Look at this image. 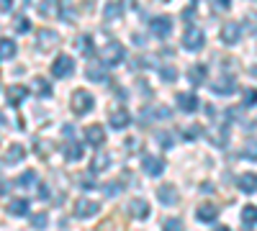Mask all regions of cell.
<instances>
[{
  "label": "cell",
  "instance_id": "1",
  "mask_svg": "<svg viewBox=\"0 0 257 231\" xmlns=\"http://www.w3.org/2000/svg\"><path fill=\"white\" fill-rule=\"evenodd\" d=\"M123 59H126V49H123L121 41H108V44L103 47V52H100V62L105 67H116V65H121Z\"/></svg>",
  "mask_w": 257,
  "mask_h": 231
},
{
  "label": "cell",
  "instance_id": "2",
  "mask_svg": "<svg viewBox=\"0 0 257 231\" xmlns=\"http://www.w3.org/2000/svg\"><path fill=\"white\" fill-rule=\"evenodd\" d=\"M70 106H72V111H75L77 116H82V113H90V111H93L95 100H93V95H90L88 90H75Z\"/></svg>",
  "mask_w": 257,
  "mask_h": 231
},
{
  "label": "cell",
  "instance_id": "3",
  "mask_svg": "<svg viewBox=\"0 0 257 231\" xmlns=\"http://www.w3.org/2000/svg\"><path fill=\"white\" fill-rule=\"evenodd\" d=\"M149 34L157 36V39H167L173 34V18L170 16H155L149 21Z\"/></svg>",
  "mask_w": 257,
  "mask_h": 231
},
{
  "label": "cell",
  "instance_id": "4",
  "mask_svg": "<svg viewBox=\"0 0 257 231\" xmlns=\"http://www.w3.org/2000/svg\"><path fill=\"white\" fill-rule=\"evenodd\" d=\"M72 72H75V59L70 54H59L54 59V65H52V75L57 80H64V77H70Z\"/></svg>",
  "mask_w": 257,
  "mask_h": 231
},
{
  "label": "cell",
  "instance_id": "5",
  "mask_svg": "<svg viewBox=\"0 0 257 231\" xmlns=\"http://www.w3.org/2000/svg\"><path fill=\"white\" fill-rule=\"evenodd\" d=\"M203 44H206V34H203L201 29H188V31L183 34V47H185L188 52H198Z\"/></svg>",
  "mask_w": 257,
  "mask_h": 231
},
{
  "label": "cell",
  "instance_id": "6",
  "mask_svg": "<svg viewBox=\"0 0 257 231\" xmlns=\"http://www.w3.org/2000/svg\"><path fill=\"white\" fill-rule=\"evenodd\" d=\"M149 213H152V208H149V203L144 198H132V200H128V216H132V218L144 221Z\"/></svg>",
  "mask_w": 257,
  "mask_h": 231
},
{
  "label": "cell",
  "instance_id": "7",
  "mask_svg": "<svg viewBox=\"0 0 257 231\" xmlns=\"http://www.w3.org/2000/svg\"><path fill=\"white\" fill-rule=\"evenodd\" d=\"M142 167L149 177H160L165 172V162L160 157H152V154H142Z\"/></svg>",
  "mask_w": 257,
  "mask_h": 231
},
{
  "label": "cell",
  "instance_id": "8",
  "mask_svg": "<svg viewBox=\"0 0 257 231\" xmlns=\"http://www.w3.org/2000/svg\"><path fill=\"white\" fill-rule=\"evenodd\" d=\"M234 88H237V80H234L231 75H221L219 80L211 82V90L216 93V95H231Z\"/></svg>",
  "mask_w": 257,
  "mask_h": 231
},
{
  "label": "cell",
  "instance_id": "9",
  "mask_svg": "<svg viewBox=\"0 0 257 231\" xmlns=\"http://www.w3.org/2000/svg\"><path fill=\"white\" fill-rule=\"evenodd\" d=\"M98 211H100V203H95V200L80 198V200L75 203V216H77V218H90V216H95Z\"/></svg>",
  "mask_w": 257,
  "mask_h": 231
},
{
  "label": "cell",
  "instance_id": "10",
  "mask_svg": "<svg viewBox=\"0 0 257 231\" xmlns=\"http://www.w3.org/2000/svg\"><path fill=\"white\" fill-rule=\"evenodd\" d=\"M57 44H59V34H57V31H52V29L39 31V36H36V47H39L41 52H49V49H54Z\"/></svg>",
  "mask_w": 257,
  "mask_h": 231
},
{
  "label": "cell",
  "instance_id": "11",
  "mask_svg": "<svg viewBox=\"0 0 257 231\" xmlns=\"http://www.w3.org/2000/svg\"><path fill=\"white\" fill-rule=\"evenodd\" d=\"M242 29H239V24H234V21H229V24L221 29V41L226 47H234V44H239V39H242V34H239Z\"/></svg>",
  "mask_w": 257,
  "mask_h": 231
},
{
  "label": "cell",
  "instance_id": "12",
  "mask_svg": "<svg viewBox=\"0 0 257 231\" xmlns=\"http://www.w3.org/2000/svg\"><path fill=\"white\" fill-rule=\"evenodd\" d=\"M157 195H160V203L162 205H175L178 203V187L175 185H160L157 187Z\"/></svg>",
  "mask_w": 257,
  "mask_h": 231
},
{
  "label": "cell",
  "instance_id": "13",
  "mask_svg": "<svg viewBox=\"0 0 257 231\" xmlns=\"http://www.w3.org/2000/svg\"><path fill=\"white\" fill-rule=\"evenodd\" d=\"M196 216H198L201 223H213V221H216V216H219V208L213 205V203H201Z\"/></svg>",
  "mask_w": 257,
  "mask_h": 231
},
{
  "label": "cell",
  "instance_id": "14",
  "mask_svg": "<svg viewBox=\"0 0 257 231\" xmlns=\"http://www.w3.org/2000/svg\"><path fill=\"white\" fill-rule=\"evenodd\" d=\"M85 139H88V144H93V146H100V144L105 141V131H103V126H100V123L88 126V129H85Z\"/></svg>",
  "mask_w": 257,
  "mask_h": 231
},
{
  "label": "cell",
  "instance_id": "15",
  "mask_svg": "<svg viewBox=\"0 0 257 231\" xmlns=\"http://www.w3.org/2000/svg\"><path fill=\"white\" fill-rule=\"evenodd\" d=\"M178 108L185 111V113H193L198 108V98L193 93H178Z\"/></svg>",
  "mask_w": 257,
  "mask_h": 231
},
{
  "label": "cell",
  "instance_id": "16",
  "mask_svg": "<svg viewBox=\"0 0 257 231\" xmlns=\"http://www.w3.org/2000/svg\"><path fill=\"white\" fill-rule=\"evenodd\" d=\"M85 75H88V80H93V82H105V80H108L103 62H90L88 70H85Z\"/></svg>",
  "mask_w": 257,
  "mask_h": 231
},
{
  "label": "cell",
  "instance_id": "17",
  "mask_svg": "<svg viewBox=\"0 0 257 231\" xmlns=\"http://www.w3.org/2000/svg\"><path fill=\"white\" fill-rule=\"evenodd\" d=\"M237 185L242 193H257V175L254 172H244L237 177Z\"/></svg>",
  "mask_w": 257,
  "mask_h": 231
},
{
  "label": "cell",
  "instance_id": "18",
  "mask_svg": "<svg viewBox=\"0 0 257 231\" xmlns=\"http://www.w3.org/2000/svg\"><path fill=\"white\" fill-rule=\"evenodd\" d=\"M8 213L16 216V218L26 216V213H29V198H13V200L8 203Z\"/></svg>",
  "mask_w": 257,
  "mask_h": 231
},
{
  "label": "cell",
  "instance_id": "19",
  "mask_svg": "<svg viewBox=\"0 0 257 231\" xmlns=\"http://www.w3.org/2000/svg\"><path fill=\"white\" fill-rule=\"evenodd\" d=\"M128 123H132V116H128V111H126V108H118V111H113V113H111V126H113L116 131L126 129Z\"/></svg>",
  "mask_w": 257,
  "mask_h": 231
},
{
  "label": "cell",
  "instance_id": "20",
  "mask_svg": "<svg viewBox=\"0 0 257 231\" xmlns=\"http://www.w3.org/2000/svg\"><path fill=\"white\" fill-rule=\"evenodd\" d=\"M6 93H8V103H11V106H21V103L26 100V95H29V90L24 85H11Z\"/></svg>",
  "mask_w": 257,
  "mask_h": 231
},
{
  "label": "cell",
  "instance_id": "21",
  "mask_svg": "<svg viewBox=\"0 0 257 231\" xmlns=\"http://www.w3.org/2000/svg\"><path fill=\"white\" fill-rule=\"evenodd\" d=\"M24 157H26L24 146H21V144H11V149L6 152V164H18Z\"/></svg>",
  "mask_w": 257,
  "mask_h": 231
},
{
  "label": "cell",
  "instance_id": "22",
  "mask_svg": "<svg viewBox=\"0 0 257 231\" xmlns=\"http://www.w3.org/2000/svg\"><path fill=\"white\" fill-rule=\"evenodd\" d=\"M111 167V157L108 154H95L93 157V162H90V172L95 175V172H105Z\"/></svg>",
  "mask_w": 257,
  "mask_h": 231
},
{
  "label": "cell",
  "instance_id": "23",
  "mask_svg": "<svg viewBox=\"0 0 257 231\" xmlns=\"http://www.w3.org/2000/svg\"><path fill=\"white\" fill-rule=\"evenodd\" d=\"M82 154H85L82 144H77V141H67V146H64V157H67L70 162H77V159H82Z\"/></svg>",
  "mask_w": 257,
  "mask_h": 231
},
{
  "label": "cell",
  "instance_id": "24",
  "mask_svg": "<svg viewBox=\"0 0 257 231\" xmlns=\"http://www.w3.org/2000/svg\"><path fill=\"white\" fill-rule=\"evenodd\" d=\"M39 13L47 16V18H54L59 13V0H41V3H39Z\"/></svg>",
  "mask_w": 257,
  "mask_h": 231
},
{
  "label": "cell",
  "instance_id": "25",
  "mask_svg": "<svg viewBox=\"0 0 257 231\" xmlns=\"http://www.w3.org/2000/svg\"><path fill=\"white\" fill-rule=\"evenodd\" d=\"M18 54V47L13 39H0V57L3 59H13Z\"/></svg>",
  "mask_w": 257,
  "mask_h": 231
},
{
  "label": "cell",
  "instance_id": "26",
  "mask_svg": "<svg viewBox=\"0 0 257 231\" xmlns=\"http://www.w3.org/2000/svg\"><path fill=\"white\" fill-rule=\"evenodd\" d=\"M208 139L216 144V146H226L229 144V129H226V123L221 126V129H216V131H211L208 134Z\"/></svg>",
  "mask_w": 257,
  "mask_h": 231
},
{
  "label": "cell",
  "instance_id": "27",
  "mask_svg": "<svg viewBox=\"0 0 257 231\" xmlns=\"http://www.w3.org/2000/svg\"><path fill=\"white\" fill-rule=\"evenodd\" d=\"M31 88H34V93L39 95V98H49L52 95V85L47 80H41V77H36L34 82H31Z\"/></svg>",
  "mask_w": 257,
  "mask_h": 231
},
{
  "label": "cell",
  "instance_id": "28",
  "mask_svg": "<svg viewBox=\"0 0 257 231\" xmlns=\"http://www.w3.org/2000/svg\"><path fill=\"white\" fill-rule=\"evenodd\" d=\"M123 193V180H113V182H105L103 185V195L105 198H116Z\"/></svg>",
  "mask_w": 257,
  "mask_h": 231
},
{
  "label": "cell",
  "instance_id": "29",
  "mask_svg": "<svg viewBox=\"0 0 257 231\" xmlns=\"http://www.w3.org/2000/svg\"><path fill=\"white\" fill-rule=\"evenodd\" d=\"M75 47H77V49H80L85 57H90V54H93V39H90L88 34H82V36L75 41Z\"/></svg>",
  "mask_w": 257,
  "mask_h": 231
},
{
  "label": "cell",
  "instance_id": "30",
  "mask_svg": "<svg viewBox=\"0 0 257 231\" xmlns=\"http://www.w3.org/2000/svg\"><path fill=\"white\" fill-rule=\"evenodd\" d=\"M123 13V3H108V6H105L103 8V16L105 18H108V21H113V18H118Z\"/></svg>",
  "mask_w": 257,
  "mask_h": 231
},
{
  "label": "cell",
  "instance_id": "31",
  "mask_svg": "<svg viewBox=\"0 0 257 231\" xmlns=\"http://www.w3.org/2000/svg\"><path fill=\"white\" fill-rule=\"evenodd\" d=\"M203 80H206V65H196L190 70V82L193 85H201Z\"/></svg>",
  "mask_w": 257,
  "mask_h": 231
},
{
  "label": "cell",
  "instance_id": "32",
  "mask_svg": "<svg viewBox=\"0 0 257 231\" xmlns=\"http://www.w3.org/2000/svg\"><path fill=\"white\" fill-rule=\"evenodd\" d=\"M16 185H18V187H31V185H36V172H34V170H26L24 175L16 180Z\"/></svg>",
  "mask_w": 257,
  "mask_h": 231
},
{
  "label": "cell",
  "instance_id": "33",
  "mask_svg": "<svg viewBox=\"0 0 257 231\" xmlns=\"http://www.w3.org/2000/svg\"><path fill=\"white\" fill-rule=\"evenodd\" d=\"M244 31L247 34H257V11H249L247 16H244Z\"/></svg>",
  "mask_w": 257,
  "mask_h": 231
},
{
  "label": "cell",
  "instance_id": "34",
  "mask_svg": "<svg viewBox=\"0 0 257 231\" xmlns=\"http://www.w3.org/2000/svg\"><path fill=\"white\" fill-rule=\"evenodd\" d=\"M242 221H244V226H254L257 223V208L254 205H247L242 211Z\"/></svg>",
  "mask_w": 257,
  "mask_h": 231
},
{
  "label": "cell",
  "instance_id": "35",
  "mask_svg": "<svg viewBox=\"0 0 257 231\" xmlns=\"http://www.w3.org/2000/svg\"><path fill=\"white\" fill-rule=\"evenodd\" d=\"M242 154H244L247 159L257 162V139H247V144H244V149H242Z\"/></svg>",
  "mask_w": 257,
  "mask_h": 231
},
{
  "label": "cell",
  "instance_id": "36",
  "mask_svg": "<svg viewBox=\"0 0 257 231\" xmlns=\"http://www.w3.org/2000/svg\"><path fill=\"white\" fill-rule=\"evenodd\" d=\"M162 231H185V226H183V221H180V218H165Z\"/></svg>",
  "mask_w": 257,
  "mask_h": 231
},
{
  "label": "cell",
  "instance_id": "37",
  "mask_svg": "<svg viewBox=\"0 0 257 231\" xmlns=\"http://www.w3.org/2000/svg\"><path fill=\"white\" fill-rule=\"evenodd\" d=\"M160 77H162V82H175L178 80V70L175 67H162L160 70Z\"/></svg>",
  "mask_w": 257,
  "mask_h": 231
},
{
  "label": "cell",
  "instance_id": "38",
  "mask_svg": "<svg viewBox=\"0 0 257 231\" xmlns=\"http://www.w3.org/2000/svg\"><path fill=\"white\" fill-rule=\"evenodd\" d=\"M13 29H16V31H21V34L29 31V29H31L29 18H26V16H16V21H13Z\"/></svg>",
  "mask_w": 257,
  "mask_h": 231
},
{
  "label": "cell",
  "instance_id": "39",
  "mask_svg": "<svg viewBox=\"0 0 257 231\" xmlns=\"http://www.w3.org/2000/svg\"><path fill=\"white\" fill-rule=\"evenodd\" d=\"M242 103H244V106H247V108H252V106H254V103H257V90H254V88H249V90H244V95H242Z\"/></svg>",
  "mask_w": 257,
  "mask_h": 231
},
{
  "label": "cell",
  "instance_id": "40",
  "mask_svg": "<svg viewBox=\"0 0 257 231\" xmlns=\"http://www.w3.org/2000/svg\"><path fill=\"white\" fill-rule=\"evenodd\" d=\"M47 218H49L47 213H36V216H31V226L34 228H47V223H49Z\"/></svg>",
  "mask_w": 257,
  "mask_h": 231
},
{
  "label": "cell",
  "instance_id": "41",
  "mask_svg": "<svg viewBox=\"0 0 257 231\" xmlns=\"http://www.w3.org/2000/svg\"><path fill=\"white\" fill-rule=\"evenodd\" d=\"M157 144L162 146V149H170V146H173V139H170V134H157Z\"/></svg>",
  "mask_w": 257,
  "mask_h": 231
},
{
  "label": "cell",
  "instance_id": "42",
  "mask_svg": "<svg viewBox=\"0 0 257 231\" xmlns=\"http://www.w3.org/2000/svg\"><path fill=\"white\" fill-rule=\"evenodd\" d=\"M155 113H157V116H155L157 121H167L170 116H173V113H170V108H167V106H160V108H155Z\"/></svg>",
  "mask_w": 257,
  "mask_h": 231
},
{
  "label": "cell",
  "instance_id": "43",
  "mask_svg": "<svg viewBox=\"0 0 257 231\" xmlns=\"http://www.w3.org/2000/svg\"><path fill=\"white\" fill-rule=\"evenodd\" d=\"M62 131H64V139H67V141H75V129H72L70 123H64V126H62Z\"/></svg>",
  "mask_w": 257,
  "mask_h": 231
},
{
  "label": "cell",
  "instance_id": "44",
  "mask_svg": "<svg viewBox=\"0 0 257 231\" xmlns=\"http://www.w3.org/2000/svg\"><path fill=\"white\" fill-rule=\"evenodd\" d=\"M213 6H216L219 11H229L231 8V0H213Z\"/></svg>",
  "mask_w": 257,
  "mask_h": 231
},
{
  "label": "cell",
  "instance_id": "45",
  "mask_svg": "<svg viewBox=\"0 0 257 231\" xmlns=\"http://www.w3.org/2000/svg\"><path fill=\"white\" fill-rule=\"evenodd\" d=\"M39 200H49V187L47 185H39Z\"/></svg>",
  "mask_w": 257,
  "mask_h": 231
},
{
  "label": "cell",
  "instance_id": "46",
  "mask_svg": "<svg viewBox=\"0 0 257 231\" xmlns=\"http://www.w3.org/2000/svg\"><path fill=\"white\" fill-rule=\"evenodd\" d=\"M8 190H11V182L8 180H0V195H8Z\"/></svg>",
  "mask_w": 257,
  "mask_h": 231
},
{
  "label": "cell",
  "instance_id": "47",
  "mask_svg": "<svg viewBox=\"0 0 257 231\" xmlns=\"http://www.w3.org/2000/svg\"><path fill=\"white\" fill-rule=\"evenodd\" d=\"M13 6V0H0V13H8Z\"/></svg>",
  "mask_w": 257,
  "mask_h": 231
},
{
  "label": "cell",
  "instance_id": "48",
  "mask_svg": "<svg viewBox=\"0 0 257 231\" xmlns=\"http://www.w3.org/2000/svg\"><path fill=\"white\" fill-rule=\"evenodd\" d=\"M183 21H193V8H188V11H183Z\"/></svg>",
  "mask_w": 257,
  "mask_h": 231
},
{
  "label": "cell",
  "instance_id": "49",
  "mask_svg": "<svg viewBox=\"0 0 257 231\" xmlns=\"http://www.w3.org/2000/svg\"><path fill=\"white\" fill-rule=\"evenodd\" d=\"M213 231H231V228H229V226H216Z\"/></svg>",
  "mask_w": 257,
  "mask_h": 231
},
{
  "label": "cell",
  "instance_id": "50",
  "mask_svg": "<svg viewBox=\"0 0 257 231\" xmlns=\"http://www.w3.org/2000/svg\"><path fill=\"white\" fill-rule=\"evenodd\" d=\"M6 123V118H3V113H0V126H3Z\"/></svg>",
  "mask_w": 257,
  "mask_h": 231
}]
</instances>
